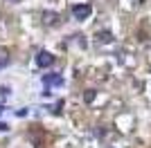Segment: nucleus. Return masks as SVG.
<instances>
[{
  "mask_svg": "<svg viewBox=\"0 0 151 148\" xmlns=\"http://www.w3.org/2000/svg\"><path fill=\"white\" fill-rule=\"evenodd\" d=\"M99 41H101V43H111V34H108V31H101V34H99Z\"/></svg>",
  "mask_w": 151,
  "mask_h": 148,
  "instance_id": "5",
  "label": "nucleus"
},
{
  "mask_svg": "<svg viewBox=\"0 0 151 148\" xmlns=\"http://www.w3.org/2000/svg\"><path fill=\"white\" fill-rule=\"evenodd\" d=\"M57 20H59L57 14H52V11H43V23H45V25H54Z\"/></svg>",
  "mask_w": 151,
  "mask_h": 148,
  "instance_id": "4",
  "label": "nucleus"
},
{
  "mask_svg": "<svg viewBox=\"0 0 151 148\" xmlns=\"http://www.w3.org/2000/svg\"><path fill=\"white\" fill-rule=\"evenodd\" d=\"M90 14H93V7L86 5V2H81V5H75V7H72V16H75L77 20H86V18H90Z\"/></svg>",
  "mask_w": 151,
  "mask_h": 148,
  "instance_id": "1",
  "label": "nucleus"
},
{
  "mask_svg": "<svg viewBox=\"0 0 151 148\" xmlns=\"http://www.w3.org/2000/svg\"><path fill=\"white\" fill-rule=\"evenodd\" d=\"M43 83H45V85H61V83H63V76H61V74H45V76H43Z\"/></svg>",
  "mask_w": 151,
  "mask_h": 148,
  "instance_id": "3",
  "label": "nucleus"
},
{
  "mask_svg": "<svg viewBox=\"0 0 151 148\" xmlns=\"http://www.w3.org/2000/svg\"><path fill=\"white\" fill-rule=\"evenodd\" d=\"M52 63H54V56L50 52H38L36 54V65L38 68H50Z\"/></svg>",
  "mask_w": 151,
  "mask_h": 148,
  "instance_id": "2",
  "label": "nucleus"
},
{
  "mask_svg": "<svg viewBox=\"0 0 151 148\" xmlns=\"http://www.w3.org/2000/svg\"><path fill=\"white\" fill-rule=\"evenodd\" d=\"M93 99H95V92H93V90H88V92H86V101H88V103H90Z\"/></svg>",
  "mask_w": 151,
  "mask_h": 148,
  "instance_id": "6",
  "label": "nucleus"
},
{
  "mask_svg": "<svg viewBox=\"0 0 151 148\" xmlns=\"http://www.w3.org/2000/svg\"><path fill=\"white\" fill-rule=\"evenodd\" d=\"M7 2H18V0H7Z\"/></svg>",
  "mask_w": 151,
  "mask_h": 148,
  "instance_id": "7",
  "label": "nucleus"
}]
</instances>
